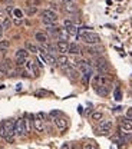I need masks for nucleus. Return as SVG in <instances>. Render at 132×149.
<instances>
[{
  "label": "nucleus",
  "instance_id": "40",
  "mask_svg": "<svg viewBox=\"0 0 132 149\" xmlns=\"http://www.w3.org/2000/svg\"><path fill=\"white\" fill-rule=\"evenodd\" d=\"M15 0H6V3H13Z\"/></svg>",
  "mask_w": 132,
  "mask_h": 149
},
{
  "label": "nucleus",
  "instance_id": "30",
  "mask_svg": "<svg viewBox=\"0 0 132 149\" xmlns=\"http://www.w3.org/2000/svg\"><path fill=\"white\" fill-rule=\"evenodd\" d=\"M89 79H91V76H86V74H82V83H83V85H88V82H89Z\"/></svg>",
  "mask_w": 132,
  "mask_h": 149
},
{
  "label": "nucleus",
  "instance_id": "35",
  "mask_svg": "<svg viewBox=\"0 0 132 149\" xmlns=\"http://www.w3.org/2000/svg\"><path fill=\"white\" fill-rule=\"evenodd\" d=\"M126 119L132 120V108H129V109H128V112H126Z\"/></svg>",
  "mask_w": 132,
  "mask_h": 149
},
{
  "label": "nucleus",
  "instance_id": "25",
  "mask_svg": "<svg viewBox=\"0 0 132 149\" xmlns=\"http://www.w3.org/2000/svg\"><path fill=\"white\" fill-rule=\"evenodd\" d=\"M9 46H10V42H9V40H3V39L0 40V49L6 50V49H7Z\"/></svg>",
  "mask_w": 132,
  "mask_h": 149
},
{
  "label": "nucleus",
  "instance_id": "33",
  "mask_svg": "<svg viewBox=\"0 0 132 149\" xmlns=\"http://www.w3.org/2000/svg\"><path fill=\"white\" fill-rule=\"evenodd\" d=\"M13 23H15V24H17V26H19V24H22V23H23V19H17V17H13Z\"/></svg>",
  "mask_w": 132,
  "mask_h": 149
},
{
  "label": "nucleus",
  "instance_id": "5",
  "mask_svg": "<svg viewBox=\"0 0 132 149\" xmlns=\"http://www.w3.org/2000/svg\"><path fill=\"white\" fill-rule=\"evenodd\" d=\"M76 66L82 74H86V76L94 74V63H91L88 60H79V62H76Z\"/></svg>",
  "mask_w": 132,
  "mask_h": 149
},
{
  "label": "nucleus",
  "instance_id": "36",
  "mask_svg": "<svg viewBox=\"0 0 132 149\" xmlns=\"http://www.w3.org/2000/svg\"><path fill=\"white\" fill-rule=\"evenodd\" d=\"M4 17H6V12H4L3 9H0V19L3 20V19H4Z\"/></svg>",
  "mask_w": 132,
  "mask_h": 149
},
{
  "label": "nucleus",
  "instance_id": "15",
  "mask_svg": "<svg viewBox=\"0 0 132 149\" xmlns=\"http://www.w3.org/2000/svg\"><path fill=\"white\" fill-rule=\"evenodd\" d=\"M121 130H124V132H126V133H132V120L129 119H122V122H121Z\"/></svg>",
  "mask_w": 132,
  "mask_h": 149
},
{
  "label": "nucleus",
  "instance_id": "13",
  "mask_svg": "<svg viewBox=\"0 0 132 149\" xmlns=\"http://www.w3.org/2000/svg\"><path fill=\"white\" fill-rule=\"evenodd\" d=\"M53 122H55V125H56V128L59 130H65L68 128V120L65 119V118H62V116H57L53 119Z\"/></svg>",
  "mask_w": 132,
  "mask_h": 149
},
{
  "label": "nucleus",
  "instance_id": "11",
  "mask_svg": "<svg viewBox=\"0 0 132 149\" xmlns=\"http://www.w3.org/2000/svg\"><path fill=\"white\" fill-rule=\"evenodd\" d=\"M63 9L68 13H76L78 12V6L73 0H63Z\"/></svg>",
  "mask_w": 132,
  "mask_h": 149
},
{
  "label": "nucleus",
  "instance_id": "16",
  "mask_svg": "<svg viewBox=\"0 0 132 149\" xmlns=\"http://www.w3.org/2000/svg\"><path fill=\"white\" fill-rule=\"evenodd\" d=\"M68 53H71V55H80L82 53V49H80V46L78 43H69Z\"/></svg>",
  "mask_w": 132,
  "mask_h": 149
},
{
  "label": "nucleus",
  "instance_id": "4",
  "mask_svg": "<svg viewBox=\"0 0 132 149\" xmlns=\"http://www.w3.org/2000/svg\"><path fill=\"white\" fill-rule=\"evenodd\" d=\"M94 68L98 70L99 74H106L108 73V69H109V65H108V60L103 59L102 56L99 57H95V62H94Z\"/></svg>",
  "mask_w": 132,
  "mask_h": 149
},
{
  "label": "nucleus",
  "instance_id": "24",
  "mask_svg": "<svg viewBox=\"0 0 132 149\" xmlns=\"http://www.w3.org/2000/svg\"><path fill=\"white\" fill-rule=\"evenodd\" d=\"M68 30V33H69V36H75V35H78L79 33V30H78V27H76L75 24L72 26V27H69V29H66Z\"/></svg>",
  "mask_w": 132,
  "mask_h": 149
},
{
  "label": "nucleus",
  "instance_id": "26",
  "mask_svg": "<svg viewBox=\"0 0 132 149\" xmlns=\"http://www.w3.org/2000/svg\"><path fill=\"white\" fill-rule=\"evenodd\" d=\"M1 68L6 70V69H12V68H13V65H12V62H10L9 59H6V60L3 62V66H1Z\"/></svg>",
  "mask_w": 132,
  "mask_h": 149
},
{
  "label": "nucleus",
  "instance_id": "31",
  "mask_svg": "<svg viewBox=\"0 0 132 149\" xmlns=\"http://www.w3.org/2000/svg\"><path fill=\"white\" fill-rule=\"evenodd\" d=\"M83 149H96V146H95L94 143L88 142V143H85V145H83Z\"/></svg>",
  "mask_w": 132,
  "mask_h": 149
},
{
  "label": "nucleus",
  "instance_id": "6",
  "mask_svg": "<svg viewBox=\"0 0 132 149\" xmlns=\"http://www.w3.org/2000/svg\"><path fill=\"white\" fill-rule=\"evenodd\" d=\"M112 126H113V123L111 119H102V120L99 122L98 130H99L101 135H108V133L112 130Z\"/></svg>",
  "mask_w": 132,
  "mask_h": 149
},
{
  "label": "nucleus",
  "instance_id": "8",
  "mask_svg": "<svg viewBox=\"0 0 132 149\" xmlns=\"http://www.w3.org/2000/svg\"><path fill=\"white\" fill-rule=\"evenodd\" d=\"M27 57H29V52L26 50V49H19L17 52H16V66H23L24 63H26V60H27Z\"/></svg>",
  "mask_w": 132,
  "mask_h": 149
},
{
  "label": "nucleus",
  "instance_id": "39",
  "mask_svg": "<svg viewBox=\"0 0 132 149\" xmlns=\"http://www.w3.org/2000/svg\"><path fill=\"white\" fill-rule=\"evenodd\" d=\"M62 149H69V145H68V143H65V145L62 146Z\"/></svg>",
  "mask_w": 132,
  "mask_h": 149
},
{
  "label": "nucleus",
  "instance_id": "27",
  "mask_svg": "<svg viewBox=\"0 0 132 149\" xmlns=\"http://www.w3.org/2000/svg\"><path fill=\"white\" fill-rule=\"evenodd\" d=\"M13 17L23 19V12H22L20 9H15V10H13Z\"/></svg>",
  "mask_w": 132,
  "mask_h": 149
},
{
  "label": "nucleus",
  "instance_id": "1",
  "mask_svg": "<svg viewBox=\"0 0 132 149\" xmlns=\"http://www.w3.org/2000/svg\"><path fill=\"white\" fill-rule=\"evenodd\" d=\"M78 37H79L83 43H86V45H89V46H94V45H99V43H101L99 35L95 33V32H91V30H79Z\"/></svg>",
  "mask_w": 132,
  "mask_h": 149
},
{
  "label": "nucleus",
  "instance_id": "23",
  "mask_svg": "<svg viewBox=\"0 0 132 149\" xmlns=\"http://www.w3.org/2000/svg\"><path fill=\"white\" fill-rule=\"evenodd\" d=\"M0 23H1V26H3V29H4V30H7V29L12 26V20H10V17H7V16L3 19Z\"/></svg>",
  "mask_w": 132,
  "mask_h": 149
},
{
  "label": "nucleus",
  "instance_id": "2",
  "mask_svg": "<svg viewBox=\"0 0 132 149\" xmlns=\"http://www.w3.org/2000/svg\"><path fill=\"white\" fill-rule=\"evenodd\" d=\"M15 122L16 120H13V119H7V120H3L1 122V125H3V128L6 130V138H4V141L6 142H9V143H12L13 141H15Z\"/></svg>",
  "mask_w": 132,
  "mask_h": 149
},
{
  "label": "nucleus",
  "instance_id": "7",
  "mask_svg": "<svg viewBox=\"0 0 132 149\" xmlns=\"http://www.w3.org/2000/svg\"><path fill=\"white\" fill-rule=\"evenodd\" d=\"M15 135L17 138H23L26 133V128H24V119H17L15 122Z\"/></svg>",
  "mask_w": 132,
  "mask_h": 149
},
{
  "label": "nucleus",
  "instance_id": "29",
  "mask_svg": "<svg viewBox=\"0 0 132 149\" xmlns=\"http://www.w3.org/2000/svg\"><path fill=\"white\" fill-rule=\"evenodd\" d=\"M72 26H73V22L69 20V19H66V20H65V29H69V27H72Z\"/></svg>",
  "mask_w": 132,
  "mask_h": 149
},
{
  "label": "nucleus",
  "instance_id": "19",
  "mask_svg": "<svg viewBox=\"0 0 132 149\" xmlns=\"http://www.w3.org/2000/svg\"><path fill=\"white\" fill-rule=\"evenodd\" d=\"M35 39L38 40L39 43H42V45H46V43H47V35H46V33L38 32V33L35 35Z\"/></svg>",
  "mask_w": 132,
  "mask_h": 149
},
{
  "label": "nucleus",
  "instance_id": "34",
  "mask_svg": "<svg viewBox=\"0 0 132 149\" xmlns=\"http://www.w3.org/2000/svg\"><path fill=\"white\" fill-rule=\"evenodd\" d=\"M115 99H116V100H121V91H119V89L115 91Z\"/></svg>",
  "mask_w": 132,
  "mask_h": 149
},
{
  "label": "nucleus",
  "instance_id": "20",
  "mask_svg": "<svg viewBox=\"0 0 132 149\" xmlns=\"http://www.w3.org/2000/svg\"><path fill=\"white\" fill-rule=\"evenodd\" d=\"M91 119H92V120H95V122H101V120L103 119V113H102V112H99V111L92 112Z\"/></svg>",
  "mask_w": 132,
  "mask_h": 149
},
{
  "label": "nucleus",
  "instance_id": "28",
  "mask_svg": "<svg viewBox=\"0 0 132 149\" xmlns=\"http://www.w3.org/2000/svg\"><path fill=\"white\" fill-rule=\"evenodd\" d=\"M60 115H62V112L60 111H52L50 113H49L50 118H57V116H60Z\"/></svg>",
  "mask_w": 132,
  "mask_h": 149
},
{
  "label": "nucleus",
  "instance_id": "22",
  "mask_svg": "<svg viewBox=\"0 0 132 149\" xmlns=\"http://www.w3.org/2000/svg\"><path fill=\"white\" fill-rule=\"evenodd\" d=\"M26 50H27V52H30V53H38L39 52L38 46H36V45H33V43H30V42H27V43H26Z\"/></svg>",
  "mask_w": 132,
  "mask_h": 149
},
{
  "label": "nucleus",
  "instance_id": "10",
  "mask_svg": "<svg viewBox=\"0 0 132 149\" xmlns=\"http://www.w3.org/2000/svg\"><path fill=\"white\" fill-rule=\"evenodd\" d=\"M86 52L89 53L91 56H95V57H99V56L103 53V47L102 46H96V45H94V46H88V49H86Z\"/></svg>",
  "mask_w": 132,
  "mask_h": 149
},
{
  "label": "nucleus",
  "instance_id": "32",
  "mask_svg": "<svg viewBox=\"0 0 132 149\" xmlns=\"http://www.w3.org/2000/svg\"><path fill=\"white\" fill-rule=\"evenodd\" d=\"M36 12H38L36 7H27V15H35Z\"/></svg>",
  "mask_w": 132,
  "mask_h": 149
},
{
  "label": "nucleus",
  "instance_id": "37",
  "mask_svg": "<svg viewBox=\"0 0 132 149\" xmlns=\"http://www.w3.org/2000/svg\"><path fill=\"white\" fill-rule=\"evenodd\" d=\"M3 32H4V29H3V26H1V23H0V40H1V37H3Z\"/></svg>",
  "mask_w": 132,
  "mask_h": 149
},
{
  "label": "nucleus",
  "instance_id": "9",
  "mask_svg": "<svg viewBox=\"0 0 132 149\" xmlns=\"http://www.w3.org/2000/svg\"><path fill=\"white\" fill-rule=\"evenodd\" d=\"M33 129L36 130L38 133H42V132H45V129H46V125H45V120L42 119V118H39L38 115L33 118Z\"/></svg>",
  "mask_w": 132,
  "mask_h": 149
},
{
  "label": "nucleus",
  "instance_id": "18",
  "mask_svg": "<svg viewBox=\"0 0 132 149\" xmlns=\"http://www.w3.org/2000/svg\"><path fill=\"white\" fill-rule=\"evenodd\" d=\"M57 37H59V40H68L69 39V33H68V30L65 29V27H60L59 30H57Z\"/></svg>",
  "mask_w": 132,
  "mask_h": 149
},
{
  "label": "nucleus",
  "instance_id": "21",
  "mask_svg": "<svg viewBox=\"0 0 132 149\" xmlns=\"http://www.w3.org/2000/svg\"><path fill=\"white\" fill-rule=\"evenodd\" d=\"M24 128H26V133H30V130L33 129V122L30 118H24Z\"/></svg>",
  "mask_w": 132,
  "mask_h": 149
},
{
  "label": "nucleus",
  "instance_id": "3",
  "mask_svg": "<svg viewBox=\"0 0 132 149\" xmlns=\"http://www.w3.org/2000/svg\"><path fill=\"white\" fill-rule=\"evenodd\" d=\"M57 19H59L57 17V13L53 12V10H50V9L42 12V20H43V23H45L47 27H55Z\"/></svg>",
  "mask_w": 132,
  "mask_h": 149
},
{
  "label": "nucleus",
  "instance_id": "38",
  "mask_svg": "<svg viewBox=\"0 0 132 149\" xmlns=\"http://www.w3.org/2000/svg\"><path fill=\"white\" fill-rule=\"evenodd\" d=\"M4 74H6V70H4L3 68H0V77H3Z\"/></svg>",
  "mask_w": 132,
  "mask_h": 149
},
{
  "label": "nucleus",
  "instance_id": "14",
  "mask_svg": "<svg viewBox=\"0 0 132 149\" xmlns=\"http://www.w3.org/2000/svg\"><path fill=\"white\" fill-rule=\"evenodd\" d=\"M69 57L66 55H59L57 56V59H56V65H59L62 69H65L66 66H69Z\"/></svg>",
  "mask_w": 132,
  "mask_h": 149
},
{
  "label": "nucleus",
  "instance_id": "12",
  "mask_svg": "<svg viewBox=\"0 0 132 149\" xmlns=\"http://www.w3.org/2000/svg\"><path fill=\"white\" fill-rule=\"evenodd\" d=\"M56 49H57V52H60V55H66L68 50H69V43H68V40H57Z\"/></svg>",
  "mask_w": 132,
  "mask_h": 149
},
{
  "label": "nucleus",
  "instance_id": "17",
  "mask_svg": "<svg viewBox=\"0 0 132 149\" xmlns=\"http://www.w3.org/2000/svg\"><path fill=\"white\" fill-rule=\"evenodd\" d=\"M42 57H43V60H45L47 65H50V66H55V65H56V57L53 55H50V53H43Z\"/></svg>",
  "mask_w": 132,
  "mask_h": 149
}]
</instances>
